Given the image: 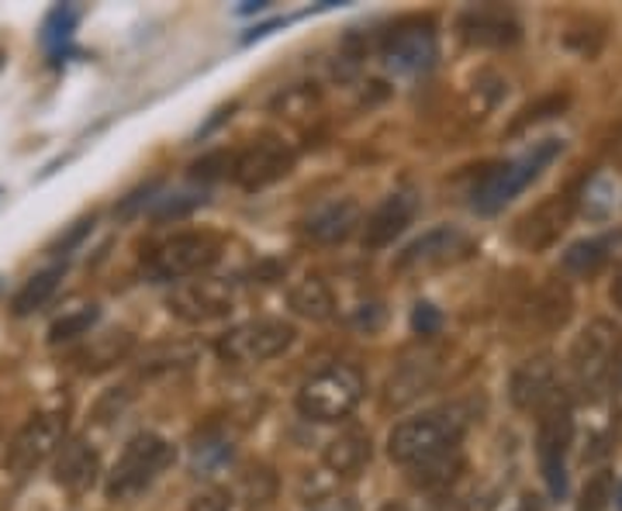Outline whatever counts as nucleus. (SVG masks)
I'll list each match as a JSON object with an SVG mask.
<instances>
[{
    "label": "nucleus",
    "instance_id": "obj_14",
    "mask_svg": "<svg viewBox=\"0 0 622 511\" xmlns=\"http://www.w3.org/2000/svg\"><path fill=\"white\" fill-rule=\"evenodd\" d=\"M508 397H512V405L522 408V411L550 405L557 397V367H554V359L550 356L525 359V363L512 373Z\"/></svg>",
    "mask_w": 622,
    "mask_h": 511
},
{
    "label": "nucleus",
    "instance_id": "obj_19",
    "mask_svg": "<svg viewBox=\"0 0 622 511\" xmlns=\"http://www.w3.org/2000/svg\"><path fill=\"white\" fill-rule=\"evenodd\" d=\"M98 470H101V460H98V449L87 446L84 439H73V443H63V449L55 452V463H52V477L55 484H63L66 490H87L93 481H98Z\"/></svg>",
    "mask_w": 622,
    "mask_h": 511
},
{
    "label": "nucleus",
    "instance_id": "obj_7",
    "mask_svg": "<svg viewBox=\"0 0 622 511\" xmlns=\"http://www.w3.org/2000/svg\"><path fill=\"white\" fill-rule=\"evenodd\" d=\"M221 253V242L207 232H187V235H174L163 245H156L145 259V277L153 283H169V280H183L194 277L201 270H207Z\"/></svg>",
    "mask_w": 622,
    "mask_h": 511
},
{
    "label": "nucleus",
    "instance_id": "obj_8",
    "mask_svg": "<svg viewBox=\"0 0 622 511\" xmlns=\"http://www.w3.org/2000/svg\"><path fill=\"white\" fill-rule=\"evenodd\" d=\"M66 443V419L63 414H35L31 422H25V429L14 435L8 443V452H4V467L17 477H25L35 467H42L49 457L63 449Z\"/></svg>",
    "mask_w": 622,
    "mask_h": 511
},
{
    "label": "nucleus",
    "instance_id": "obj_23",
    "mask_svg": "<svg viewBox=\"0 0 622 511\" xmlns=\"http://www.w3.org/2000/svg\"><path fill=\"white\" fill-rule=\"evenodd\" d=\"M288 305L294 315L301 318H308V321H326L332 318L335 311V301H332V291H329V283L322 277H305V280H297L291 294H288Z\"/></svg>",
    "mask_w": 622,
    "mask_h": 511
},
{
    "label": "nucleus",
    "instance_id": "obj_6",
    "mask_svg": "<svg viewBox=\"0 0 622 511\" xmlns=\"http://www.w3.org/2000/svg\"><path fill=\"white\" fill-rule=\"evenodd\" d=\"M297 338V329L284 318H253L229 329L218 338V356L232 367H253L288 353Z\"/></svg>",
    "mask_w": 622,
    "mask_h": 511
},
{
    "label": "nucleus",
    "instance_id": "obj_35",
    "mask_svg": "<svg viewBox=\"0 0 622 511\" xmlns=\"http://www.w3.org/2000/svg\"><path fill=\"white\" fill-rule=\"evenodd\" d=\"M232 508V498L229 490L221 487H204L201 495L191 498V511H229Z\"/></svg>",
    "mask_w": 622,
    "mask_h": 511
},
{
    "label": "nucleus",
    "instance_id": "obj_13",
    "mask_svg": "<svg viewBox=\"0 0 622 511\" xmlns=\"http://www.w3.org/2000/svg\"><path fill=\"white\" fill-rule=\"evenodd\" d=\"M460 39L481 49H508L522 39V25L512 11L502 8H470L460 14Z\"/></svg>",
    "mask_w": 622,
    "mask_h": 511
},
{
    "label": "nucleus",
    "instance_id": "obj_26",
    "mask_svg": "<svg viewBox=\"0 0 622 511\" xmlns=\"http://www.w3.org/2000/svg\"><path fill=\"white\" fill-rule=\"evenodd\" d=\"M60 280H63V267H49V270H42V273H35V277L25 283V288L14 294V301H11L14 315L25 318V315H31V311H39L46 301L55 294V288H60Z\"/></svg>",
    "mask_w": 622,
    "mask_h": 511
},
{
    "label": "nucleus",
    "instance_id": "obj_38",
    "mask_svg": "<svg viewBox=\"0 0 622 511\" xmlns=\"http://www.w3.org/2000/svg\"><path fill=\"white\" fill-rule=\"evenodd\" d=\"M377 511H408V508H405V504H398V501H388V504H381Z\"/></svg>",
    "mask_w": 622,
    "mask_h": 511
},
{
    "label": "nucleus",
    "instance_id": "obj_34",
    "mask_svg": "<svg viewBox=\"0 0 622 511\" xmlns=\"http://www.w3.org/2000/svg\"><path fill=\"white\" fill-rule=\"evenodd\" d=\"M440 325H443L440 308H432L429 301H419V305H415V311H411V329H415V335H436Z\"/></svg>",
    "mask_w": 622,
    "mask_h": 511
},
{
    "label": "nucleus",
    "instance_id": "obj_21",
    "mask_svg": "<svg viewBox=\"0 0 622 511\" xmlns=\"http://www.w3.org/2000/svg\"><path fill=\"white\" fill-rule=\"evenodd\" d=\"M619 197H622V187H619V177H612L609 169H598V174L581 187V215L592 218V221H606L615 215L619 207Z\"/></svg>",
    "mask_w": 622,
    "mask_h": 511
},
{
    "label": "nucleus",
    "instance_id": "obj_33",
    "mask_svg": "<svg viewBox=\"0 0 622 511\" xmlns=\"http://www.w3.org/2000/svg\"><path fill=\"white\" fill-rule=\"evenodd\" d=\"M563 104H568V98H546V101H540L536 107H525L522 115L516 118L512 131H522V128H530V125H536V122H543V118H554V115H560Z\"/></svg>",
    "mask_w": 622,
    "mask_h": 511
},
{
    "label": "nucleus",
    "instance_id": "obj_11",
    "mask_svg": "<svg viewBox=\"0 0 622 511\" xmlns=\"http://www.w3.org/2000/svg\"><path fill=\"white\" fill-rule=\"evenodd\" d=\"M291 166H294V153L284 142L263 139L232 159V180L242 191H263V187L284 180L291 174Z\"/></svg>",
    "mask_w": 622,
    "mask_h": 511
},
{
    "label": "nucleus",
    "instance_id": "obj_3",
    "mask_svg": "<svg viewBox=\"0 0 622 511\" xmlns=\"http://www.w3.org/2000/svg\"><path fill=\"white\" fill-rule=\"evenodd\" d=\"M367 381L350 363H335L308 376L297 391V411L312 422H343L364 401Z\"/></svg>",
    "mask_w": 622,
    "mask_h": 511
},
{
    "label": "nucleus",
    "instance_id": "obj_17",
    "mask_svg": "<svg viewBox=\"0 0 622 511\" xmlns=\"http://www.w3.org/2000/svg\"><path fill=\"white\" fill-rule=\"evenodd\" d=\"M415 218V197L411 194H391L373 207L364 225V250H384L398 239Z\"/></svg>",
    "mask_w": 622,
    "mask_h": 511
},
{
    "label": "nucleus",
    "instance_id": "obj_30",
    "mask_svg": "<svg viewBox=\"0 0 622 511\" xmlns=\"http://www.w3.org/2000/svg\"><path fill=\"white\" fill-rule=\"evenodd\" d=\"M98 318H101V308H98V305H87V308H80V311H69V315H63V318H55L52 325H49V343L60 346V343H69V338L87 335L93 325H98Z\"/></svg>",
    "mask_w": 622,
    "mask_h": 511
},
{
    "label": "nucleus",
    "instance_id": "obj_39",
    "mask_svg": "<svg viewBox=\"0 0 622 511\" xmlns=\"http://www.w3.org/2000/svg\"><path fill=\"white\" fill-rule=\"evenodd\" d=\"M612 297H615V305L622 308V277L615 280V288H612Z\"/></svg>",
    "mask_w": 622,
    "mask_h": 511
},
{
    "label": "nucleus",
    "instance_id": "obj_2",
    "mask_svg": "<svg viewBox=\"0 0 622 511\" xmlns=\"http://www.w3.org/2000/svg\"><path fill=\"white\" fill-rule=\"evenodd\" d=\"M464 439V419L457 411H429L419 419H405L388 435V457L402 467H426L457 452Z\"/></svg>",
    "mask_w": 622,
    "mask_h": 511
},
{
    "label": "nucleus",
    "instance_id": "obj_1",
    "mask_svg": "<svg viewBox=\"0 0 622 511\" xmlns=\"http://www.w3.org/2000/svg\"><path fill=\"white\" fill-rule=\"evenodd\" d=\"M560 153H563V142L560 139H543L533 149H525L522 156L492 166L478 180L474 191H470V207H474V212L484 215V218L498 215L502 207L512 204L533 180H540L543 169L550 166Z\"/></svg>",
    "mask_w": 622,
    "mask_h": 511
},
{
    "label": "nucleus",
    "instance_id": "obj_16",
    "mask_svg": "<svg viewBox=\"0 0 622 511\" xmlns=\"http://www.w3.org/2000/svg\"><path fill=\"white\" fill-rule=\"evenodd\" d=\"M470 250V239L460 232V229H432L426 232L422 239L408 242L405 250L394 259V270H415V267H440V263H449L457 253H467Z\"/></svg>",
    "mask_w": 622,
    "mask_h": 511
},
{
    "label": "nucleus",
    "instance_id": "obj_27",
    "mask_svg": "<svg viewBox=\"0 0 622 511\" xmlns=\"http://www.w3.org/2000/svg\"><path fill=\"white\" fill-rule=\"evenodd\" d=\"M77 22H80V8H69V4H60L52 8L46 25H42V46L49 49V55L55 60V55H63L73 31H77Z\"/></svg>",
    "mask_w": 622,
    "mask_h": 511
},
{
    "label": "nucleus",
    "instance_id": "obj_24",
    "mask_svg": "<svg viewBox=\"0 0 622 511\" xmlns=\"http://www.w3.org/2000/svg\"><path fill=\"white\" fill-rule=\"evenodd\" d=\"M204 349L198 343H160V346H149L142 353V373H169V370H187L198 363V356Z\"/></svg>",
    "mask_w": 622,
    "mask_h": 511
},
{
    "label": "nucleus",
    "instance_id": "obj_31",
    "mask_svg": "<svg viewBox=\"0 0 622 511\" xmlns=\"http://www.w3.org/2000/svg\"><path fill=\"white\" fill-rule=\"evenodd\" d=\"M615 501V477L612 470H598L584 484L581 498H577V511H609Z\"/></svg>",
    "mask_w": 622,
    "mask_h": 511
},
{
    "label": "nucleus",
    "instance_id": "obj_25",
    "mask_svg": "<svg viewBox=\"0 0 622 511\" xmlns=\"http://www.w3.org/2000/svg\"><path fill=\"white\" fill-rule=\"evenodd\" d=\"M612 250H615V239H581V242L571 245L568 253H563L560 263H563V270H568V273L592 277V273H598L601 267H606Z\"/></svg>",
    "mask_w": 622,
    "mask_h": 511
},
{
    "label": "nucleus",
    "instance_id": "obj_41",
    "mask_svg": "<svg viewBox=\"0 0 622 511\" xmlns=\"http://www.w3.org/2000/svg\"><path fill=\"white\" fill-rule=\"evenodd\" d=\"M0 69H4V52H0Z\"/></svg>",
    "mask_w": 622,
    "mask_h": 511
},
{
    "label": "nucleus",
    "instance_id": "obj_15",
    "mask_svg": "<svg viewBox=\"0 0 622 511\" xmlns=\"http://www.w3.org/2000/svg\"><path fill=\"white\" fill-rule=\"evenodd\" d=\"M568 221H571V201L568 197H550V201H543L540 207H533V212L516 225V242L522 245V250L540 253V250L554 245L563 235Z\"/></svg>",
    "mask_w": 622,
    "mask_h": 511
},
{
    "label": "nucleus",
    "instance_id": "obj_20",
    "mask_svg": "<svg viewBox=\"0 0 622 511\" xmlns=\"http://www.w3.org/2000/svg\"><path fill=\"white\" fill-rule=\"evenodd\" d=\"M440 363L436 356H422V359H405V363L391 373L388 381V405L402 408L408 401H415L419 394H426L432 384H436Z\"/></svg>",
    "mask_w": 622,
    "mask_h": 511
},
{
    "label": "nucleus",
    "instance_id": "obj_22",
    "mask_svg": "<svg viewBox=\"0 0 622 511\" xmlns=\"http://www.w3.org/2000/svg\"><path fill=\"white\" fill-rule=\"evenodd\" d=\"M326 467L339 477H353L370 463V435L364 432H343L339 439L326 446Z\"/></svg>",
    "mask_w": 622,
    "mask_h": 511
},
{
    "label": "nucleus",
    "instance_id": "obj_29",
    "mask_svg": "<svg viewBox=\"0 0 622 511\" xmlns=\"http://www.w3.org/2000/svg\"><path fill=\"white\" fill-rule=\"evenodd\" d=\"M232 460V443L229 439H215V435H204L198 446L191 449V470L198 477H212L215 470H221Z\"/></svg>",
    "mask_w": 622,
    "mask_h": 511
},
{
    "label": "nucleus",
    "instance_id": "obj_28",
    "mask_svg": "<svg viewBox=\"0 0 622 511\" xmlns=\"http://www.w3.org/2000/svg\"><path fill=\"white\" fill-rule=\"evenodd\" d=\"M131 349V335L128 332H107V335H98L93 343L80 353V363L90 367V370H101V367H111L118 363V359Z\"/></svg>",
    "mask_w": 622,
    "mask_h": 511
},
{
    "label": "nucleus",
    "instance_id": "obj_40",
    "mask_svg": "<svg viewBox=\"0 0 622 511\" xmlns=\"http://www.w3.org/2000/svg\"><path fill=\"white\" fill-rule=\"evenodd\" d=\"M615 508H619V511H622V484H619V487H615Z\"/></svg>",
    "mask_w": 622,
    "mask_h": 511
},
{
    "label": "nucleus",
    "instance_id": "obj_9",
    "mask_svg": "<svg viewBox=\"0 0 622 511\" xmlns=\"http://www.w3.org/2000/svg\"><path fill=\"white\" fill-rule=\"evenodd\" d=\"M236 308V291L229 280L218 277H201L191 283H180V288L169 294V311H174L187 325H204V321L225 318Z\"/></svg>",
    "mask_w": 622,
    "mask_h": 511
},
{
    "label": "nucleus",
    "instance_id": "obj_37",
    "mask_svg": "<svg viewBox=\"0 0 622 511\" xmlns=\"http://www.w3.org/2000/svg\"><path fill=\"white\" fill-rule=\"evenodd\" d=\"M612 384H615V394H619V401H622V349L615 353V363H612Z\"/></svg>",
    "mask_w": 622,
    "mask_h": 511
},
{
    "label": "nucleus",
    "instance_id": "obj_32",
    "mask_svg": "<svg viewBox=\"0 0 622 511\" xmlns=\"http://www.w3.org/2000/svg\"><path fill=\"white\" fill-rule=\"evenodd\" d=\"M204 197L198 194H169V197H156L153 204V218L166 221V218H183V215H191L194 207H201Z\"/></svg>",
    "mask_w": 622,
    "mask_h": 511
},
{
    "label": "nucleus",
    "instance_id": "obj_4",
    "mask_svg": "<svg viewBox=\"0 0 622 511\" xmlns=\"http://www.w3.org/2000/svg\"><path fill=\"white\" fill-rule=\"evenodd\" d=\"M174 457H177V452L163 439V435H156V432L131 435L128 446L122 449L118 463L111 467V473H107L104 495L111 501H128V498L142 495V490L153 484L169 463H174Z\"/></svg>",
    "mask_w": 622,
    "mask_h": 511
},
{
    "label": "nucleus",
    "instance_id": "obj_10",
    "mask_svg": "<svg viewBox=\"0 0 622 511\" xmlns=\"http://www.w3.org/2000/svg\"><path fill=\"white\" fill-rule=\"evenodd\" d=\"M612 363H615V329L609 321H592V325L574 338V349H571L574 381L584 391H598L601 381L612 373Z\"/></svg>",
    "mask_w": 622,
    "mask_h": 511
},
{
    "label": "nucleus",
    "instance_id": "obj_5",
    "mask_svg": "<svg viewBox=\"0 0 622 511\" xmlns=\"http://www.w3.org/2000/svg\"><path fill=\"white\" fill-rule=\"evenodd\" d=\"M574 443V414L571 405L557 394L550 405L543 408V419L536 425V457L540 473L546 481L550 498H568V449Z\"/></svg>",
    "mask_w": 622,
    "mask_h": 511
},
{
    "label": "nucleus",
    "instance_id": "obj_12",
    "mask_svg": "<svg viewBox=\"0 0 622 511\" xmlns=\"http://www.w3.org/2000/svg\"><path fill=\"white\" fill-rule=\"evenodd\" d=\"M384 63L398 77H415L436 63V31L429 25H405L388 39Z\"/></svg>",
    "mask_w": 622,
    "mask_h": 511
},
{
    "label": "nucleus",
    "instance_id": "obj_18",
    "mask_svg": "<svg viewBox=\"0 0 622 511\" xmlns=\"http://www.w3.org/2000/svg\"><path fill=\"white\" fill-rule=\"evenodd\" d=\"M356 225H360V204L353 197H339L315 207L305 218V235L318 245H335V242H346L356 232Z\"/></svg>",
    "mask_w": 622,
    "mask_h": 511
},
{
    "label": "nucleus",
    "instance_id": "obj_36",
    "mask_svg": "<svg viewBox=\"0 0 622 511\" xmlns=\"http://www.w3.org/2000/svg\"><path fill=\"white\" fill-rule=\"evenodd\" d=\"M312 511H356V501L353 498H326V501H318Z\"/></svg>",
    "mask_w": 622,
    "mask_h": 511
}]
</instances>
